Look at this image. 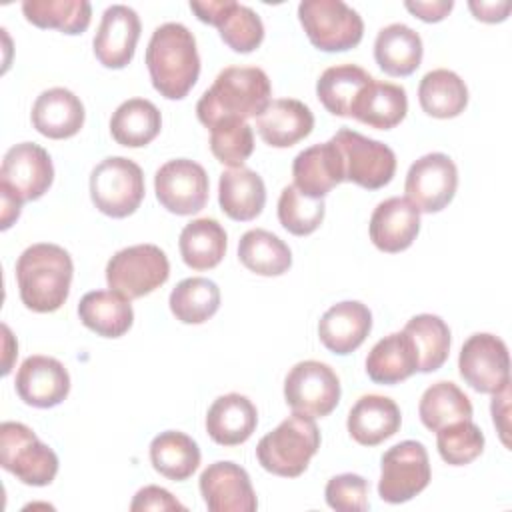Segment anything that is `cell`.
<instances>
[{
	"mask_svg": "<svg viewBox=\"0 0 512 512\" xmlns=\"http://www.w3.org/2000/svg\"><path fill=\"white\" fill-rule=\"evenodd\" d=\"M270 80L262 68L230 66L224 68L214 84L196 104L198 120L214 128L222 120L258 118L270 104Z\"/></svg>",
	"mask_w": 512,
	"mask_h": 512,
	"instance_id": "6da1fadb",
	"label": "cell"
},
{
	"mask_svg": "<svg viewBox=\"0 0 512 512\" xmlns=\"http://www.w3.org/2000/svg\"><path fill=\"white\" fill-rule=\"evenodd\" d=\"M74 264L58 244H32L16 262V280L22 304L38 314L56 312L70 294Z\"/></svg>",
	"mask_w": 512,
	"mask_h": 512,
	"instance_id": "7a4b0ae2",
	"label": "cell"
},
{
	"mask_svg": "<svg viewBox=\"0 0 512 512\" xmlns=\"http://www.w3.org/2000/svg\"><path fill=\"white\" fill-rule=\"evenodd\" d=\"M146 66L160 96L168 100L184 98L200 74L194 34L178 22L158 26L146 48Z\"/></svg>",
	"mask_w": 512,
	"mask_h": 512,
	"instance_id": "3957f363",
	"label": "cell"
},
{
	"mask_svg": "<svg viewBox=\"0 0 512 512\" xmlns=\"http://www.w3.org/2000/svg\"><path fill=\"white\" fill-rule=\"evenodd\" d=\"M320 448V430L312 416L294 412L260 438L256 458L264 470L282 478L300 476Z\"/></svg>",
	"mask_w": 512,
	"mask_h": 512,
	"instance_id": "277c9868",
	"label": "cell"
},
{
	"mask_svg": "<svg viewBox=\"0 0 512 512\" xmlns=\"http://www.w3.org/2000/svg\"><path fill=\"white\" fill-rule=\"evenodd\" d=\"M0 464L28 486H48L58 474L56 452L22 422H2Z\"/></svg>",
	"mask_w": 512,
	"mask_h": 512,
	"instance_id": "5b68a950",
	"label": "cell"
},
{
	"mask_svg": "<svg viewBox=\"0 0 512 512\" xmlns=\"http://www.w3.org/2000/svg\"><path fill=\"white\" fill-rule=\"evenodd\" d=\"M300 24L322 52H344L360 44L364 22L356 10L340 0H304L298 6Z\"/></svg>",
	"mask_w": 512,
	"mask_h": 512,
	"instance_id": "8992f818",
	"label": "cell"
},
{
	"mask_svg": "<svg viewBox=\"0 0 512 512\" xmlns=\"http://www.w3.org/2000/svg\"><path fill=\"white\" fill-rule=\"evenodd\" d=\"M94 206L110 218H126L144 198L142 168L124 156L104 158L90 174Z\"/></svg>",
	"mask_w": 512,
	"mask_h": 512,
	"instance_id": "52a82bcc",
	"label": "cell"
},
{
	"mask_svg": "<svg viewBox=\"0 0 512 512\" xmlns=\"http://www.w3.org/2000/svg\"><path fill=\"white\" fill-rule=\"evenodd\" d=\"M170 276L166 254L154 244H136L118 250L106 264L110 290L134 300L160 288Z\"/></svg>",
	"mask_w": 512,
	"mask_h": 512,
	"instance_id": "ba28073f",
	"label": "cell"
},
{
	"mask_svg": "<svg viewBox=\"0 0 512 512\" xmlns=\"http://www.w3.org/2000/svg\"><path fill=\"white\" fill-rule=\"evenodd\" d=\"M330 140L342 156L346 182H354L366 190H378L392 180L396 154L390 146L350 128H340Z\"/></svg>",
	"mask_w": 512,
	"mask_h": 512,
	"instance_id": "9c48e42d",
	"label": "cell"
},
{
	"mask_svg": "<svg viewBox=\"0 0 512 512\" xmlns=\"http://www.w3.org/2000/svg\"><path fill=\"white\" fill-rule=\"evenodd\" d=\"M378 494L384 502L402 504L430 484V462L422 442L404 440L382 454Z\"/></svg>",
	"mask_w": 512,
	"mask_h": 512,
	"instance_id": "30bf717a",
	"label": "cell"
},
{
	"mask_svg": "<svg viewBox=\"0 0 512 512\" xmlns=\"http://www.w3.org/2000/svg\"><path fill=\"white\" fill-rule=\"evenodd\" d=\"M284 398L294 412L324 418L340 402V380L328 364L304 360L290 368L284 380Z\"/></svg>",
	"mask_w": 512,
	"mask_h": 512,
	"instance_id": "8fae6325",
	"label": "cell"
},
{
	"mask_svg": "<svg viewBox=\"0 0 512 512\" xmlns=\"http://www.w3.org/2000/svg\"><path fill=\"white\" fill-rule=\"evenodd\" d=\"M458 370L464 382L482 394H498L510 384V358L504 340L494 334H472L460 350Z\"/></svg>",
	"mask_w": 512,
	"mask_h": 512,
	"instance_id": "7c38bea8",
	"label": "cell"
},
{
	"mask_svg": "<svg viewBox=\"0 0 512 512\" xmlns=\"http://www.w3.org/2000/svg\"><path fill=\"white\" fill-rule=\"evenodd\" d=\"M458 188V170L450 156L442 152H430L418 158L406 174V200H410L418 212H440L446 208Z\"/></svg>",
	"mask_w": 512,
	"mask_h": 512,
	"instance_id": "4fadbf2b",
	"label": "cell"
},
{
	"mask_svg": "<svg viewBox=\"0 0 512 512\" xmlns=\"http://www.w3.org/2000/svg\"><path fill=\"white\" fill-rule=\"evenodd\" d=\"M52 180L54 166L50 154L42 146L34 142H20L4 154L0 190L12 194L16 200H38L48 192Z\"/></svg>",
	"mask_w": 512,
	"mask_h": 512,
	"instance_id": "5bb4252c",
	"label": "cell"
},
{
	"mask_svg": "<svg viewBox=\"0 0 512 512\" xmlns=\"http://www.w3.org/2000/svg\"><path fill=\"white\" fill-rule=\"evenodd\" d=\"M154 190L168 212L178 216L196 214L208 202V174L198 162L176 158L158 168Z\"/></svg>",
	"mask_w": 512,
	"mask_h": 512,
	"instance_id": "9a60e30c",
	"label": "cell"
},
{
	"mask_svg": "<svg viewBox=\"0 0 512 512\" xmlns=\"http://www.w3.org/2000/svg\"><path fill=\"white\" fill-rule=\"evenodd\" d=\"M190 10L198 20L218 28L220 38L228 48L240 54L256 50L264 40V26L260 16L234 0H206L190 2Z\"/></svg>",
	"mask_w": 512,
	"mask_h": 512,
	"instance_id": "2e32d148",
	"label": "cell"
},
{
	"mask_svg": "<svg viewBox=\"0 0 512 512\" xmlns=\"http://www.w3.org/2000/svg\"><path fill=\"white\" fill-rule=\"evenodd\" d=\"M200 494L212 512H254L258 508L248 472L230 460L204 468L200 474Z\"/></svg>",
	"mask_w": 512,
	"mask_h": 512,
	"instance_id": "e0dca14e",
	"label": "cell"
},
{
	"mask_svg": "<svg viewBox=\"0 0 512 512\" xmlns=\"http://www.w3.org/2000/svg\"><path fill=\"white\" fill-rule=\"evenodd\" d=\"M140 28V18L132 8L124 4L108 6L92 42L96 60L116 70L128 66L140 38Z\"/></svg>",
	"mask_w": 512,
	"mask_h": 512,
	"instance_id": "ac0fdd59",
	"label": "cell"
},
{
	"mask_svg": "<svg viewBox=\"0 0 512 512\" xmlns=\"http://www.w3.org/2000/svg\"><path fill=\"white\" fill-rule=\"evenodd\" d=\"M14 386L28 406L52 408L68 396L70 376L60 360L36 354L20 364Z\"/></svg>",
	"mask_w": 512,
	"mask_h": 512,
	"instance_id": "d6986e66",
	"label": "cell"
},
{
	"mask_svg": "<svg viewBox=\"0 0 512 512\" xmlns=\"http://www.w3.org/2000/svg\"><path fill=\"white\" fill-rule=\"evenodd\" d=\"M420 230V212L416 206L400 196L380 202L370 218L372 244L388 254L402 252L412 246Z\"/></svg>",
	"mask_w": 512,
	"mask_h": 512,
	"instance_id": "ffe728a7",
	"label": "cell"
},
{
	"mask_svg": "<svg viewBox=\"0 0 512 512\" xmlns=\"http://www.w3.org/2000/svg\"><path fill=\"white\" fill-rule=\"evenodd\" d=\"M372 330V312L358 300L330 306L318 322L320 342L334 354L354 352Z\"/></svg>",
	"mask_w": 512,
	"mask_h": 512,
	"instance_id": "44dd1931",
	"label": "cell"
},
{
	"mask_svg": "<svg viewBox=\"0 0 512 512\" xmlns=\"http://www.w3.org/2000/svg\"><path fill=\"white\" fill-rule=\"evenodd\" d=\"M294 186L310 196L322 198L340 182H344L342 156L332 140L324 144H314L302 150L292 164Z\"/></svg>",
	"mask_w": 512,
	"mask_h": 512,
	"instance_id": "7402d4cb",
	"label": "cell"
},
{
	"mask_svg": "<svg viewBox=\"0 0 512 512\" xmlns=\"http://www.w3.org/2000/svg\"><path fill=\"white\" fill-rule=\"evenodd\" d=\"M256 128L268 146L290 148L312 132L314 114L304 102L294 98L270 100L256 118Z\"/></svg>",
	"mask_w": 512,
	"mask_h": 512,
	"instance_id": "603a6c76",
	"label": "cell"
},
{
	"mask_svg": "<svg viewBox=\"0 0 512 512\" xmlns=\"http://www.w3.org/2000/svg\"><path fill=\"white\" fill-rule=\"evenodd\" d=\"M258 424V412L250 398L238 392L218 396L206 414V432L220 446L246 442Z\"/></svg>",
	"mask_w": 512,
	"mask_h": 512,
	"instance_id": "cb8c5ba5",
	"label": "cell"
},
{
	"mask_svg": "<svg viewBox=\"0 0 512 512\" xmlns=\"http://www.w3.org/2000/svg\"><path fill=\"white\" fill-rule=\"evenodd\" d=\"M402 416L388 396L366 394L348 412V432L362 446H376L400 430Z\"/></svg>",
	"mask_w": 512,
	"mask_h": 512,
	"instance_id": "d4e9b609",
	"label": "cell"
},
{
	"mask_svg": "<svg viewBox=\"0 0 512 512\" xmlns=\"http://www.w3.org/2000/svg\"><path fill=\"white\" fill-rule=\"evenodd\" d=\"M32 124L46 138H70L84 124V104L68 88L44 90L32 106Z\"/></svg>",
	"mask_w": 512,
	"mask_h": 512,
	"instance_id": "484cf974",
	"label": "cell"
},
{
	"mask_svg": "<svg viewBox=\"0 0 512 512\" xmlns=\"http://www.w3.org/2000/svg\"><path fill=\"white\" fill-rule=\"evenodd\" d=\"M408 112V98L406 90L392 82H376L372 80L366 84L360 94L356 96L350 116L358 122L378 128L390 130L398 126Z\"/></svg>",
	"mask_w": 512,
	"mask_h": 512,
	"instance_id": "4316f807",
	"label": "cell"
},
{
	"mask_svg": "<svg viewBox=\"0 0 512 512\" xmlns=\"http://www.w3.org/2000/svg\"><path fill=\"white\" fill-rule=\"evenodd\" d=\"M218 202L228 218L236 222L254 220L266 204L264 180L250 168H230L220 174Z\"/></svg>",
	"mask_w": 512,
	"mask_h": 512,
	"instance_id": "83f0119b",
	"label": "cell"
},
{
	"mask_svg": "<svg viewBox=\"0 0 512 512\" xmlns=\"http://www.w3.org/2000/svg\"><path fill=\"white\" fill-rule=\"evenodd\" d=\"M418 370V352L412 338L392 332L378 340L366 358V374L376 384H398Z\"/></svg>",
	"mask_w": 512,
	"mask_h": 512,
	"instance_id": "f1b7e54d",
	"label": "cell"
},
{
	"mask_svg": "<svg viewBox=\"0 0 512 512\" xmlns=\"http://www.w3.org/2000/svg\"><path fill=\"white\" fill-rule=\"evenodd\" d=\"M78 316L86 328L104 338H118L132 326L130 298L116 290H92L82 296Z\"/></svg>",
	"mask_w": 512,
	"mask_h": 512,
	"instance_id": "f546056e",
	"label": "cell"
},
{
	"mask_svg": "<svg viewBox=\"0 0 512 512\" xmlns=\"http://www.w3.org/2000/svg\"><path fill=\"white\" fill-rule=\"evenodd\" d=\"M422 38L406 24L382 28L374 42L376 64L388 76H410L422 62Z\"/></svg>",
	"mask_w": 512,
	"mask_h": 512,
	"instance_id": "4dcf8cb0",
	"label": "cell"
},
{
	"mask_svg": "<svg viewBox=\"0 0 512 512\" xmlns=\"http://www.w3.org/2000/svg\"><path fill=\"white\" fill-rule=\"evenodd\" d=\"M226 246V232L214 218H196L188 222L178 240L180 256L192 270H210L218 266L226 254Z\"/></svg>",
	"mask_w": 512,
	"mask_h": 512,
	"instance_id": "1f68e13d",
	"label": "cell"
},
{
	"mask_svg": "<svg viewBox=\"0 0 512 512\" xmlns=\"http://www.w3.org/2000/svg\"><path fill=\"white\" fill-rule=\"evenodd\" d=\"M162 128L160 110L144 98H130L122 102L110 118L112 138L126 148H140L150 144Z\"/></svg>",
	"mask_w": 512,
	"mask_h": 512,
	"instance_id": "d6a6232c",
	"label": "cell"
},
{
	"mask_svg": "<svg viewBox=\"0 0 512 512\" xmlns=\"http://www.w3.org/2000/svg\"><path fill=\"white\" fill-rule=\"evenodd\" d=\"M150 462L168 480H188L200 464L198 444L184 432L166 430L150 442Z\"/></svg>",
	"mask_w": 512,
	"mask_h": 512,
	"instance_id": "836d02e7",
	"label": "cell"
},
{
	"mask_svg": "<svg viewBox=\"0 0 512 512\" xmlns=\"http://www.w3.org/2000/svg\"><path fill=\"white\" fill-rule=\"evenodd\" d=\"M418 100L428 116L454 118L462 114L468 104V88L456 72L438 68L424 74L420 80Z\"/></svg>",
	"mask_w": 512,
	"mask_h": 512,
	"instance_id": "e575fe53",
	"label": "cell"
},
{
	"mask_svg": "<svg viewBox=\"0 0 512 512\" xmlns=\"http://www.w3.org/2000/svg\"><path fill=\"white\" fill-rule=\"evenodd\" d=\"M374 78L356 64H338L322 72L316 82V94L322 106L342 118H350V108L360 90Z\"/></svg>",
	"mask_w": 512,
	"mask_h": 512,
	"instance_id": "d590c367",
	"label": "cell"
},
{
	"mask_svg": "<svg viewBox=\"0 0 512 512\" xmlns=\"http://www.w3.org/2000/svg\"><path fill=\"white\" fill-rule=\"evenodd\" d=\"M238 258L250 272L260 276H280L292 266L288 244L262 228L242 234L238 242Z\"/></svg>",
	"mask_w": 512,
	"mask_h": 512,
	"instance_id": "8d00e7d4",
	"label": "cell"
},
{
	"mask_svg": "<svg viewBox=\"0 0 512 512\" xmlns=\"http://www.w3.org/2000/svg\"><path fill=\"white\" fill-rule=\"evenodd\" d=\"M418 414L428 430L438 432L448 424L470 420L472 404L470 398L454 382L442 380L424 390L418 404Z\"/></svg>",
	"mask_w": 512,
	"mask_h": 512,
	"instance_id": "74e56055",
	"label": "cell"
},
{
	"mask_svg": "<svg viewBox=\"0 0 512 512\" xmlns=\"http://www.w3.org/2000/svg\"><path fill=\"white\" fill-rule=\"evenodd\" d=\"M22 12L30 24L64 34H82L92 18V6L86 0H26Z\"/></svg>",
	"mask_w": 512,
	"mask_h": 512,
	"instance_id": "f35d334b",
	"label": "cell"
},
{
	"mask_svg": "<svg viewBox=\"0 0 512 512\" xmlns=\"http://www.w3.org/2000/svg\"><path fill=\"white\" fill-rule=\"evenodd\" d=\"M170 310L184 324H202L220 308V288L208 278H186L170 292Z\"/></svg>",
	"mask_w": 512,
	"mask_h": 512,
	"instance_id": "ab89813d",
	"label": "cell"
},
{
	"mask_svg": "<svg viewBox=\"0 0 512 512\" xmlns=\"http://www.w3.org/2000/svg\"><path fill=\"white\" fill-rule=\"evenodd\" d=\"M404 332L412 338L418 352V370H438L450 352V328L436 314H418L408 320Z\"/></svg>",
	"mask_w": 512,
	"mask_h": 512,
	"instance_id": "60d3db41",
	"label": "cell"
},
{
	"mask_svg": "<svg viewBox=\"0 0 512 512\" xmlns=\"http://www.w3.org/2000/svg\"><path fill=\"white\" fill-rule=\"evenodd\" d=\"M324 208L322 198H310L292 184L280 192L278 220L290 234L308 236L322 224Z\"/></svg>",
	"mask_w": 512,
	"mask_h": 512,
	"instance_id": "b9f144b4",
	"label": "cell"
},
{
	"mask_svg": "<svg viewBox=\"0 0 512 512\" xmlns=\"http://www.w3.org/2000/svg\"><path fill=\"white\" fill-rule=\"evenodd\" d=\"M436 446L446 464L464 466L482 454L484 434L472 420H460L436 432Z\"/></svg>",
	"mask_w": 512,
	"mask_h": 512,
	"instance_id": "7bdbcfd3",
	"label": "cell"
},
{
	"mask_svg": "<svg viewBox=\"0 0 512 512\" xmlns=\"http://www.w3.org/2000/svg\"><path fill=\"white\" fill-rule=\"evenodd\" d=\"M210 150L214 158L230 168L242 166L254 150L252 128L244 120H222L210 128Z\"/></svg>",
	"mask_w": 512,
	"mask_h": 512,
	"instance_id": "ee69618b",
	"label": "cell"
},
{
	"mask_svg": "<svg viewBox=\"0 0 512 512\" xmlns=\"http://www.w3.org/2000/svg\"><path fill=\"white\" fill-rule=\"evenodd\" d=\"M324 496L328 506L338 512H364L370 506L366 478L352 472L330 478Z\"/></svg>",
	"mask_w": 512,
	"mask_h": 512,
	"instance_id": "f6af8a7d",
	"label": "cell"
},
{
	"mask_svg": "<svg viewBox=\"0 0 512 512\" xmlns=\"http://www.w3.org/2000/svg\"><path fill=\"white\" fill-rule=\"evenodd\" d=\"M130 510L138 512V510H186V508L168 490L160 486H144L136 492L130 504Z\"/></svg>",
	"mask_w": 512,
	"mask_h": 512,
	"instance_id": "bcb514c9",
	"label": "cell"
},
{
	"mask_svg": "<svg viewBox=\"0 0 512 512\" xmlns=\"http://www.w3.org/2000/svg\"><path fill=\"white\" fill-rule=\"evenodd\" d=\"M404 6L424 22H440L448 16L454 2L452 0H434V2H404Z\"/></svg>",
	"mask_w": 512,
	"mask_h": 512,
	"instance_id": "7dc6e473",
	"label": "cell"
},
{
	"mask_svg": "<svg viewBox=\"0 0 512 512\" xmlns=\"http://www.w3.org/2000/svg\"><path fill=\"white\" fill-rule=\"evenodd\" d=\"M468 6L482 22H502L510 12L508 2H470Z\"/></svg>",
	"mask_w": 512,
	"mask_h": 512,
	"instance_id": "c3c4849f",
	"label": "cell"
},
{
	"mask_svg": "<svg viewBox=\"0 0 512 512\" xmlns=\"http://www.w3.org/2000/svg\"><path fill=\"white\" fill-rule=\"evenodd\" d=\"M0 194H2V230H6L20 216L22 202L4 190H0Z\"/></svg>",
	"mask_w": 512,
	"mask_h": 512,
	"instance_id": "681fc988",
	"label": "cell"
}]
</instances>
